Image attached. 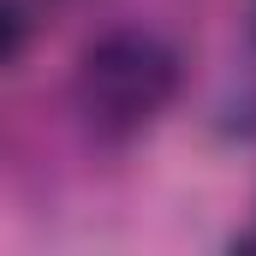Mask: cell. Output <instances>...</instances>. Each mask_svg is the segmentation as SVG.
<instances>
[{
	"label": "cell",
	"mask_w": 256,
	"mask_h": 256,
	"mask_svg": "<svg viewBox=\"0 0 256 256\" xmlns=\"http://www.w3.org/2000/svg\"><path fill=\"white\" fill-rule=\"evenodd\" d=\"M179 96V54L155 30H108L96 36L78 72H72V102L102 137H137L155 126Z\"/></svg>",
	"instance_id": "cell-1"
}]
</instances>
